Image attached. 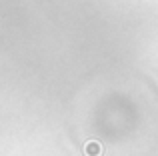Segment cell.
<instances>
[{
  "label": "cell",
  "instance_id": "1",
  "mask_svg": "<svg viewBox=\"0 0 158 156\" xmlns=\"http://www.w3.org/2000/svg\"><path fill=\"white\" fill-rule=\"evenodd\" d=\"M84 154L86 156H102V144L98 140H88L84 144Z\"/></svg>",
  "mask_w": 158,
  "mask_h": 156
}]
</instances>
